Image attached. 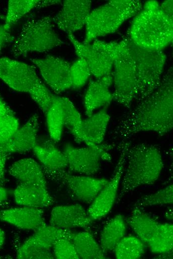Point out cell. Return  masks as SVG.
Masks as SVG:
<instances>
[{"instance_id": "obj_31", "label": "cell", "mask_w": 173, "mask_h": 259, "mask_svg": "<svg viewBox=\"0 0 173 259\" xmlns=\"http://www.w3.org/2000/svg\"><path fill=\"white\" fill-rule=\"evenodd\" d=\"M38 0H10L8 1L5 17L4 27L10 30L12 26L21 18L34 8H36Z\"/></svg>"}, {"instance_id": "obj_9", "label": "cell", "mask_w": 173, "mask_h": 259, "mask_svg": "<svg viewBox=\"0 0 173 259\" xmlns=\"http://www.w3.org/2000/svg\"><path fill=\"white\" fill-rule=\"evenodd\" d=\"M114 146L113 144L103 143L95 147H79L66 143L62 151L67 167L71 171L91 176L100 170L101 160L111 161L112 157L109 151Z\"/></svg>"}, {"instance_id": "obj_15", "label": "cell", "mask_w": 173, "mask_h": 259, "mask_svg": "<svg viewBox=\"0 0 173 259\" xmlns=\"http://www.w3.org/2000/svg\"><path fill=\"white\" fill-rule=\"evenodd\" d=\"M113 83V71L89 82L86 91L84 103L86 117L101 108H106L113 101L110 87Z\"/></svg>"}, {"instance_id": "obj_39", "label": "cell", "mask_w": 173, "mask_h": 259, "mask_svg": "<svg viewBox=\"0 0 173 259\" xmlns=\"http://www.w3.org/2000/svg\"><path fill=\"white\" fill-rule=\"evenodd\" d=\"M160 7L164 13L171 19H173V1L167 0L160 4Z\"/></svg>"}, {"instance_id": "obj_4", "label": "cell", "mask_w": 173, "mask_h": 259, "mask_svg": "<svg viewBox=\"0 0 173 259\" xmlns=\"http://www.w3.org/2000/svg\"><path fill=\"white\" fill-rule=\"evenodd\" d=\"M143 6L138 0H112L91 10L86 21L83 43L88 44L99 37L114 33Z\"/></svg>"}, {"instance_id": "obj_32", "label": "cell", "mask_w": 173, "mask_h": 259, "mask_svg": "<svg viewBox=\"0 0 173 259\" xmlns=\"http://www.w3.org/2000/svg\"><path fill=\"white\" fill-rule=\"evenodd\" d=\"M173 202V185L171 184L154 193L141 197L134 204V208L142 209L149 206L170 205Z\"/></svg>"}, {"instance_id": "obj_17", "label": "cell", "mask_w": 173, "mask_h": 259, "mask_svg": "<svg viewBox=\"0 0 173 259\" xmlns=\"http://www.w3.org/2000/svg\"><path fill=\"white\" fill-rule=\"evenodd\" d=\"M92 222L87 210L79 204L55 206L50 217V224L65 229L88 228Z\"/></svg>"}, {"instance_id": "obj_3", "label": "cell", "mask_w": 173, "mask_h": 259, "mask_svg": "<svg viewBox=\"0 0 173 259\" xmlns=\"http://www.w3.org/2000/svg\"><path fill=\"white\" fill-rule=\"evenodd\" d=\"M127 36L143 48L163 50L173 41V19L164 13L157 1H148L135 15Z\"/></svg>"}, {"instance_id": "obj_20", "label": "cell", "mask_w": 173, "mask_h": 259, "mask_svg": "<svg viewBox=\"0 0 173 259\" xmlns=\"http://www.w3.org/2000/svg\"><path fill=\"white\" fill-rule=\"evenodd\" d=\"M8 173L19 183L47 187L41 165L32 158L16 161L9 167Z\"/></svg>"}, {"instance_id": "obj_11", "label": "cell", "mask_w": 173, "mask_h": 259, "mask_svg": "<svg viewBox=\"0 0 173 259\" xmlns=\"http://www.w3.org/2000/svg\"><path fill=\"white\" fill-rule=\"evenodd\" d=\"M0 79L13 90L28 93L41 81L34 66L8 57L0 58Z\"/></svg>"}, {"instance_id": "obj_22", "label": "cell", "mask_w": 173, "mask_h": 259, "mask_svg": "<svg viewBox=\"0 0 173 259\" xmlns=\"http://www.w3.org/2000/svg\"><path fill=\"white\" fill-rule=\"evenodd\" d=\"M14 199L18 205L42 208L54 202L47 187L19 183L13 191Z\"/></svg>"}, {"instance_id": "obj_40", "label": "cell", "mask_w": 173, "mask_h": 259, "mask_svg": "<svg viewBox=\"0 0 173 259\" xmlns=\"http://www.w3.org/2000/svg\"><path fill=\"white\" fill-rule=\"evenodd\" d=\"M62 3L61 0H39L36 8H40L53 5H55Z\"/></svg>"}, {"instance_id": "obj_7", "label": "cell", "mask_w": 173, "mask_h": 259, "mask_svg": "<svg viewBox=\"0 0 173 259\" xmlns=\"http://www.w3.org/2000/svg\"><path fill=\"white\" fill-rule=\"evenodd\" d=\"M78 58L87 62L91 75L99 78L112 71L113 64L120 48V42L94 40L88 44L79 41L73 34H68Z\"/></svg>"}, {"instance_id": "obj_34", "label": "cell", "mask_w": 173, "mask_h": 259, "mask_svg": "<svg viewBox=\"0 0 173 259\" xmlns=\"http://www.w3.org/2000/svg\"><path fill=\"white\" fill-rule=\"evenodd\" d=\"M28 94L40 109L45 114L52 103L54 94L50 92L42 81L33 87Z\"/></svg>"}, {"instance_id": "obj_8", "label": "cell", "mask_w": 173, "mask_h": 259, "mask_svg": "<svg viewBox=\"0 0 173 259\" xmlns=\"http://www.w3.org/2000/svg\"><path fill=\"white\" fill-rule=\"evenodd\" d=\"M124 38V37H123ZM113 64V101L130 109L134 101L136 70L124 38Z\"/></svg>"}, {"instance_id": "obj_27", "label": "cell", "mask_w": 173, "mask_h": 259, "mask_svg": "<svg viewBox=\"0 0 173 259\" xmlns=\"http://www.w3.org/2000/svg\"><path fill=\"white\" fill-rule=\"evenodd\" d=\"M45 114L50 138L55 143L58 142L64 127L63 110L59 96L54 95L52 103Z\"/></svg>"}, {"instance_id": "obj_6", "label": "cell", "mask_w": 173, "mask_h": 259, "mask_svg": "<svg viewBox=\"0 0 173 259\" xmlns=\"http://www.w3.org/2000/svg\"><path fill=\"white\" fill-rule=\"evenodd\" d=\"M53 23L49 16L26 20L12 42V54L14 57H24L32 52H47L61 46L64 42L55 31Z\"/></svg>"}, {"instance_id": "obj_38", "label": "cell", "mask_w": 173, "mask_h": 259, "mask_svg": "<svg viewBox=\"0 0 173 259\" xmlns=\"http://www.w3.org/2000/svg\"><path fill=\"white\" fill-rule=\"evenodd\" d=\"M14 39L10 30H7L3 24H0V52L7 44L13 42Z\"/></svg>"}, {"instance_id": "obj_5", "label": "cell", "mask_w": 173, "mask_h": 259, "mask_svg": "<svg viewBox=\"0 0 173 259\" xmlns=\"http://www.w3.org/2000/svg\"><path fill=\"white\" fill-rule=\"evenodd\" d=\"M136 70L134 101L137 102L152 93L159 85L167 60L163 50H150L124 37Z\"/></svg>"}, {"instance_id": "obj_13", "label": "cell", "mask_w": 173, "mask_h": 259, "mask_svg": "<svg viewBox=\"0 0 173 259\" xmlns=\"http://www.w3.org/2000/svg\"><path fill=\"white\" fill-rule=\"evenodd\" d=\"M39 69L44 81L57 94L72 88L70 67L66 60L55 56L48 55L31 59Z\"/></svg>"}, {"instance_id": "obj_24", "label": "cell", "mask_w": 173, "mask_h": 259, "mask_svg": "<svg viewBox=\"0 0 173 259\" xmlns=\"http://www.w3.org/2000/svg\"><path fill=\"white\" fill-rule=\"evenodd\" d=\"M70 229L60 228L50 224L45 225L35 231V233L23 244L42 249L51 250L60 239L72 240L74 234Z\"/></svg>"}, {"instance_id": "obj_33", "label": "cell", "mask_w": 173, "mask_h": 259, "mask_svg": "<svg viewBox=\"0 0 173 259\" xmlns=\"http://www.w3.org/2000/svg\"><path fill=\"white\" fill-rule=\"evenodd\" d=\"M91 75L86 61L78 58L70 67L72 88L79 89L83 87Z\"/></svg>"}, {"instance_id": "obj_10", "label": "cell", "mask_w": 173, "mask_h": 259, "mask_svg": "<svg viewBox=\"0 0 173 259\" xmlns=\"http://www.w3.org/2000/svg\"><path fill=\"white\" fill-rule=\"evenodd\" d=\"M129 145V142L127 141L121 142L120 144V155L111 178L90 204L87 210L89 216L93 221L104 218L113 206L117 197Z\"/></svg>"}, {"instance_id": "obj_2", "label": "cell", "mask_w": 173, "mask_h": 259, "mask_svg": "<svg viewBox=\"0 0 173 259\" xmlns=\"http://www.w3.org/2000/svg\"><path fill=\"white\" fill-rule=\"evenodd\" d=\"M164 166L161 152L156 145L144 143L130 145L117 200L138 187L154 184Z\"/></svg>"}, {"instance_id": "obj_42", "label": "cell", "mask_w": 173, "mask_h": 259, "mask_svg": "<svg viewBox=\"0 0 173 259\" xmlns=\"http://www.w3.org/2000/svg\"><path fill=\"white\" fill-rule=\"evenodd\" d=\"M7 190L1 185H0V206H2L7 201Z\"/></svg>"}, {"instance_id": "obj_12", "label": "cell", "mask_w": 173, "mask_h": 259, "mask_svg": "<svg viewBox=\"0 0 173 259\" xmlns=\"http://www.w3.org/2000/svg\"><path fill=\"white\" fill-rule=\"evenodd\" d=\"M44 174L49 179L61 181L77 200L87 204L92 202L108 180L105 178L73 175L65 170Z\"/></svg>"}, {"instance_id": "obj_26", "label": "cell", "mask_w": 173, "mask_h": 259, "mask_svg": "<svg viewBox=\"0 0 173 259\" xmlns=\"http://www.w3.org/2000/svg\"><path fill=\"white\" fill-rule=\"evenodd\" d=\"M80 259H103L105 254L92 235L87 231L74 233L72 240Z\"/></svg>"}, {"instance_id": "obj_14", "label": "cell", "mask_w": 173, "mask_h": 259, "mask_svg": "<svg viewBox=\"0 0 173 259\" xmlns=\"http://www.w3.org/2000/svg\"><path fill=\"white\" fill-rule=\"evenodd\" d=\"M62 7L52 18L57 27L68 34H73L86 24L91 11L92 2L89 0H65Z\"/></svg>"}, {"instance_id": "obj_18", "label": "cell", "mask_w": 173, "mask_h": 259, "mask_svg": "<svg viewBox=\"0 0 173 259\" xmlns=\"http://www.w3.org/2000/svg\"><path fill=\"white\" fill-rule=\"evenodd\" d=\"M0 221L34 231L46 224L41 208L27 206L0 210Z\"/></svg>"}, {"instance_id": "obj_23", "label": "cell", "mask_w": 173, "mask_h": 259, "mask_svg": "<svg viewBox=\"0 0 173 259\" xmlns=\"http://www.w3.org/2000/svg\"><path fill=\"white\" fill-rule=\"evenodd\" d=\"M127 222L137 237L147 246L156 236L160 223L142 209L136 208H133Z\"/></svg>"}, {"instance_id": "obj_28", "label": "cell", "mask_w": 173, "mask_h": 259, "mask_svg": "<svg viewBox=\"0 0 173 259\" xmlns=\"http://www.w3.org/2000/svg\"><path fill=\"white\" fill-rule=\"evenodd\" d=\"M145 244L137 237H124L117 244L114 251L118 259H137L145 252Z\"/></svg>"}, {"instance_id": "obj_35", "label": "cell", "mask_w": 173, "mask_h": 259, "mask_svg": "<svg viewBox=\"0 0 173 259\" xmlns=\"http://www.w3.org/2000/svg\"><path fill=\"white\" fill-rule=\"evenodd\" d=\"M19 128L14 115L0 114V145L7 142Z\"/></svg>"}, {"instance_id": "obj_1", "label": "cell", "mask_w": 173, "mask_h": 259, "mask_svg": "<svg viewBox=\"0 0 173 259\" xmlns=\"http://www.w3.org/2000/svg\"><path fill=\"white\" fill-rule=\"evenodd\" d=\"M122 118L114 129L115 137L122 142L142 132L160 136L173 127V70L170 67L162 77L159 86Z\"/></svg>"}, {"instance_id": "obj_43", "label": "cell", "mask_w": 173, "mask_h": 259, "mask_svg": "<svg viewBox=\"0 0 173 259\" xmlns=\"http://www.w3.org/2000/svg\"><path fill=\"white\" fill-rule=\"evenodd\" d=\"M5 239V234L4 231L0 228V250L3 247Z\"/></svg>"}, {"instance_id": "obj_30", "label": "cell", "mask_w": 173, "mask_h": 259, "mask_svg": "<svg viewBox=\"0 0 173 259\" xmlns=\"http://www.w3.org/2000/svg\"><path fill=\"white\" fill-rule=\"evenodd\" d=\"M155 254L172 253L173 249V226L170 223H160L157 233L148 245Z\"/></svg>"}, {"instance_id": "obj_19", "label": "cell", "mask_w": 173, "mask_h": 259, "mask_svg": "<svg viewBox=\"0 0 173 259\" xmlns=\"http://www.w3.org/2000/svg\"><path fill=\"white\" fill-rule=\"evenodd\" d=\"M110 120L106 108L94 112L83 120L81 143L92 147L103 143Z\"/></svg>"}, {"instance_id": "obj_41", "label": "cell", "mask_w": 173, "mask_h": 259, "mask_svg": "<svg viewBox=\"0 0 173 259\" xmlns=\"http://www.w3.org/2000/svg\"><path fill=\"white\" fill-rule=\"evenodd\" d=\"M0 114L14 115L11 109L5 104L0 97Z\"/></svg>"}, {"instance_id": "obj_21", "label": "cell", "mask_w": 173, "mask_h": 259, "mask_svg": "<svg viewBox=\"0 0 173 259\" xmlns=\"http://www.w3.org/2000/svg\"><path fill=\"white\" fill-rule=\"evenodd\" d=\"M35 155L41 163L44 172H53L65 170L67 163L65 155L51 140L37 141L33 148Z\"/></svg>"}, {"instance_id": "obj_37", "label": "cell", "mask_w": 173, "mask_h": 259, "mask_svg": "<svg viewBox=\"0 0 173 259\" xmlns=\"http://www.w3.org/2000/svg\"><path fill=\"white\" fill-rule=\"evenodd\" d=\"M16 257L20 259H51L54 258L51 250L25 245L23 244L18 248Z\"/></svg>"}, {"instance_id": "obj_29", "label": "cell", "mask_w": 173, "mask_h": 259, "mask_svg": "<svg viewBox=\"0 0 173 259\" xmlns=\"http://www.w3.org/2000/svg\"><path fill=\"white\" fill-rule=\"evenodd\" d=\"M59 98L63 110L64 127L71 132L76 142L80 143L83 121L81 114L69 99L62 96Z\"/></svg>"}, {"instance_id": "obj_16", "label": "cell", "mask_w": 173, "mask_h": 259, "mask_svg": "<svg viewBox=\"0 0 173 259\" xmlns=\"http://www.w3.org/2000/svg\"><path fill=\"white\" fill-rule=\"evenodd\" d=\"M38 130L39 117L33 115L7 142L0 145V150L8 156L33 149L38 141Z\"/></svg>"}, {"instance_id": "obj_25", "label": "cell", "mask_w": 173, "mask_h": 259, "mask_svg": "<svg viewBox=\"0 0 173 259\" xmlns=\"http://www.w3.org/2000/svg\"><path fill=\"white\" fill-rule=\"evenodd\" d=\"M126 232V224L121 215L115 216L107 222L102 230L100 239V246L105 254L114 251Z\"/></svg>"}, {"instance_id": "obj_44", "label": "cell", "mask_w": 173, "mask_h": 259, "mask_svg": "<svg viewBox=\"0 0 173 259\" xmlns=\"http://www.w3.org/2000/svg\"><path fill=\"white\" fill-rule=\"evenodd\" d=\"M167 216L166 218L168 220H171L173 219V212H172V210H170L169 211H167L166 213Z\"/></svg>"}, {"instance_id": "obj_36", "label": "cell", "mask_w": 173, "mask_h": 259, "mask_svg": "<svg viewBox=\"0 0 173 259\" xmlns=\"http://www.w3.org/2000/svg\"><path fill=\"white\" fill-rule=\"evenodd\" d=\"M54 258L58 259H80L71 240L63 238L59 240L53 247Z\"/></svg>"}]
</instances>
